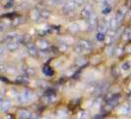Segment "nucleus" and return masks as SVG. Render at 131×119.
Segmentation results:
<instances>
[{
	"instance_id": "ddd939ff",
	"label": "nucleus",
	"mask_w": 131,
	"mask_h": 119,
	"mask_svg": "<svg viewBox=\"0 0 131 119\" xmlns=\"http://www.w3.org/2000/svg\"><path fill=\"white\" fill-rule=\"evenodd\" d=\"M55 115L58 119H66L68 118V115H69V112L66 108H59L56 110L55 112Z\"/></svg>"
},
{
	"instance_id": "dca6fc26",
	"label": "nucleus",
	"mask_w": 131,
	"mask_h": 119,
	"mask_svg": "<svg viewBox=\"0 0 131 119\" xmlns=\"http://www.w3.org/2000/svg\"><path fill=\"white\" fill-rule=\"evenodd\" d=\"M23 73L28 78H32L34 75H36V71L34 70L33 67H31V66H25L23 69Z\"/></svg>"
},
{
	"instance_id": "9b49d317",
	"label": "nucleus",
	"mask_w": 131,
	"mask_h": 119,
	"mask_svg": "<svg viewBox=\"0 0 131 119\" xmlns=\"http://www.w3.org/2000/svg\"><path fill=\"white\" fill-rule=\"evenodd\" d=\"M126 11H127V9H126V7H120L119 9L117 10V12L115 14V19L117 20L118 23H120L123 18L125 17V15H126Z\"/></svg>"
},
{
	"instance_id": "7c9ffc66",
	"label": "nucleus",
	"mask_w": 131,
	"mask_h": 119,
	"mask_svg": "<svg viewBox=\"0 0 131 119\" xmlns=\"http://www.w3.org/2000/svg\"><path fill=\"white\" fill-rule=\"evenodd\" d=\"M123 51H125V50H123L121 47H119V48H117V49H115V53H114V54H115L117 57H119L121 54L123 53Z\"/></svg>"
},
{
	"instance_id": "f03ea898",
	"label": "nucleus",
	"mask_w": 131,
	"mask_h": 119,
	"mask_svg": "<svg viewBox=\"0 0 131 119\" xmlns=\"http://www.w3.org/2000/svg\"><path fill=\"white\" fill-rule=\"evenodd\" d=\"M94 49V44L89 40H80L75 47V52L78 54L81 53H87L90 52Z\"/></svg>"
},
{
	"instance_id": "a878e982",
	"label": "nucleus",
	"mask_w": 131,
	"mask_h": 119,
	"mask_svg": "<svg viewBox=\"0 0 131 119\" xmlns=\"http://www.w3.org/2000/svg\"><path fill=\"white\" fill-rule=\"evenodd\" d=\"M87 64V60L84 59V58H78L76 60V65L78 66H82Z\"/></svg>"
},
{
	"instance_id": "6e6552de",
	"label": "nucleus",
	"mask_w": 131,
	"mask_h": 119,
	"mask_svg": "<svg viewBox=\"0 0 131 119\" xmlns=\"http://www.w3.org/2000/svg\"><path fill=\"white\" fill-rule=\"evenodd\" d=\"M117 113L120 115H128L131 113V105L129 103H125L121 105L117 110Z\"/></svg>"
},
{
	"instance_id": "c9c22d12",
	"label": "nucleus",
	"mask_w": 131,
	"mask_h": 119,
	"mask_svg": "<svg viewBox=\"0 0 131 119\" xmlns=\"http://www.w3.org/2000/svg\"><path fill=\"white\" fill-rule=\"evenodd\" d=\"M128 88H129V90L131 91V81H130V83H129V86H128Z\"/></svg>"
},
{
	"instance_id": "20e7f679",
	"label": "nucleus",
	"mask_w": 131,
	"mask_h": 119,
	"mask_svg": "<svg viewBox=\"0 0 131 119\" xmlns=\"http://www.w3.org/2000/svg\"><path fill=\"white\" fill-rule=\"evenodd\" d=\"M20 36L18 32H9L8 34H6L3 38V42L6 44L9 42H13V41H19Z\"/></svg>"
},
{
	"instance_id": "f3484780",
	"label": "nucleus",
	"mask_w": 131,
	"mask_h": 119,
	"mask_svg": "<svg viewBox=\"0 0 131 119\" xmlns=\"http://www.w3.org/2000/svg\"><path fill=\"white\" fill-rule=\"evenodd\" d=\"M28 76H26L25 74H21V75H17L16 79H15V81L17 83H28Z\"/></svg>"
},
{
	"instance_id": "6ab92c4d",
	"label": "nucleus",
	"mask_w": 131,
	"mask_h": 119,
	"mask_svg": "<svg viewBox=\"0 0 131 119\" xmlns=\"http://www.w3.org/2000/svg\"><path fill=\"white\" fill-rule=\"evenodd\" d=\"M30 16H31V19H32V20H34V21H37V20L40 17V14H39V10L34 9V10H32V12H31V14H30Z\"/></svg>"
},
{
	"instance_id": "c85d7f7f",
	"label": "nucleus",
	"mask_w": 131,
	"mask_h": 119,
	"mask_svg": "<svg viewBox=\"0 0 131 119\" xmlns=\"http://www.w3.org/2000/svg\"><path fill=\"white\" fill-rule=\"evenodd\" d=\"M67 49H68V45L65 44L64 42L61 43V44H59V50H60L61 52H64V51H66Z\"/></svg>"
},
{
	"instance_id": "7ed1b4c3",
	"label": "nucleus",
	"mask_w": 131,
	"mask_h": 119,
	"mask_svg": "<svg viewBox=\"0 0 131 119\" xmlns=\"http://www.w3.org/2000/svg\"><path fill=\"white\" fill-rule=\"evenodd\" d=\"M68 28L72 32H78V31H81L85 28H88V26H87V22L80 21V22H73L71 24H69Z\"/></svg>"
},
{
	"instance_id": "b1692460",
	"label": "nucleus",
	"mask_w": 131,
	"mask_h": 119,
	"mask_svg": "<svg viewBox=\"0 0 131 119\" xmlns=\"http://www.w3.org/2000/svg\"><path fill=\"white\" fill-rule=\"evenodd\" d=\"M42 73H45L46 76H52L53 71H52V69L49 67V66H45L43 70H42Z\"/></svg>"
},
{
	"instance_id": "393cba45",
	"label": "nucleus",
	"mask_w": 131,
	"mask_h": 119,
	"mask_svg": "<svg viewBox=\"0 0 131 119\" xmlns=\"http://www.w3.org/2000/svg\"><path fill=\"white\" fill-rule=\"evenodd\" d=\"M45 99L47 103H52L54 101H56V96L54 94H47L45 97Z\"/></svg>"
},
{
	"instance_id": "f704fd0d",
	"label": "nucleus",
	"mask_w": 131,
	"mask_h": 119,
	"mask_svg": "<svg viewBox=\"0 0 131 119\" xmlns=\"http://www.w3.org/2000/svg\"><path fill=\"white\" fill-rule=\"evenodd\" d=\"M30 119H39V117L37 114H32V116L30 117Z\"/></svg>"
},
{
	"instance_id": "4be33fe9",
	"label": "nucleus",
	"mask_w": 131,
	"mask_h": 119,
	"mask_svg": "<svg viewBox=\"0 0 131 119\" xmlns=\"http://www.w3.org/2000/svg\"><path fill=\"white\" fill-rule=\"evenodd\" d=\"M39 14H40V17L43 18V19H47L50 17V12L46 9H41V10H39Z\"/></svg>"
},
{
	"instance_id": "f257e3e1",
	"label": "nucleus",
	"mask_w": 131,
	"mask_h": 119,
	"mask_svg": "<svg viewBox=\"0 0 131 119\" xmlns=\"http://www.w3.org/2000/svg\"><path fill=\"white\" fill-rule=\"evenodd\" d=\"M36 98V95L34 94V92H32L29 89H23L22 91H20L17 95H16V99L17 102L20 104H28L33 102Z\"/></svg>"
},
{
	"instance_id": "bb28decb",
	"label": "nucleus",
	"mask_w": 131,
	"mask_h": 119,
	"mask_svg": "<svg viewBox=\"0 0 131 119\" xmlns=\"http://www.w3.org/2000/svg\"><path fill=\"white\" fill-rule=\"evenodd\" d=\"M114 53H115V49H114V47L112 46V45L108 46V48L106 49V55L110 57V56H112Z\"/></svg>"
},
{
	"instance_id": "1a4fd4ad",
	"label": "nucleus",
	"mask_w": 131,
	"mask_h": 119,
	"mask_svg": "<svg viewBox=\"0 0 131 119\" xmlns=\"http://www.w3.org/2000/svg\"><path fill=\"white\" fill-rule=\"evenodd\" d=\"M17 116L19 119H30V117L32 116V112L28 109H19L17 112Z\"/></svg>"
},
{
	"instance_id": "e433bc0d",
	"label": "nucleus",
	"mask_w": 131,
	"mask_h": 119,
	"mask_svg": "<svg viewBox=\"0 0 131 119\" xmlns=\"http://www.w3.org/2000/svg\"><path fill=\"white\" fill-rule=\"evenodd\" d=\"M41 119H47V118H46V117H43V118H41Z\"/></svg>"
},
{
	"instance_id": "2eb2a0df",
	"label": "nucleus",
	"mask_w": 131,
	"mask_h": 119,
	"mask_svg": "<svg viewBox=\"0 0 131 119\" xmlns=\"http://www.w3.org/2000/svg\"><path fill=\"white\" fill-rule=\"evenodd\" d=\"M20 45H21V42H20V40H19V41H13V42L6 43L5 46L7 47V50H8V51H15V50H17V49L19 48Z\"/></svg>"
},
{
	"instance_id": "f8f14e48",
	"label": "nucleus",
	"mask_w": 131,
	"mask_h": 119,
	"mask_svg": "<svg viewBox=\"0 0 131 119\" xmlns=\"http://www.w3.org/2000/svg\"><path fill=\"white\" fill-rule=\"evenodd\" d=\"M36 45L38 46V48H39L40 51H46L49 48V42L45 39H39L38 40V42H37Z\"/></svg>"
},
{
	"instance_id": "72a5a7b5",
	"label": "nucleus",
	"mask_w": 131,
	"mask_h": 119,
	"mask_svg": "<svg viewBox=\"0 0 131 119\" xmlns=\"http://www.w3.org/2000/svg\"><path fill=\"white\" fill-rule=\"evenodd\" d=\"M125 52H126V53H131V44H129L128 46H126V48H125Z\"/></svg>"
},
{
	"instance_id": "a211bd4d",
	"label": "nucleus",
	"mask_w": 131,
	"mask_h": 119,
	"mask_svg": "<svg viewBox=\"0 0 131 119\" xmlns=\"http://www.w3.org/2000/svg\"><path fill=\"white\" fill-rule=\"evenodd\" d=\"M120 69L123 71V72H129L131 70V63L129 61H126V62H123L120 66Z\"/></svg>"
},
{
	"instance_id": "5701e85b",
	"label": "nucleus",
	"mask_w": 131,
	"mask_h": 119,
	"mask_svg": "<svg viewBox=\"0 0 131 119\" xmlns=\"http://www.w3.org/2000/svg\"><path fill=\"white\" fill-rule=\"evenodd\" d=\"M96 39H97V41H99V42H104V41L106 39L105 33L99 31L98 33H97V36H96Z\"/></svg>"
},
{
	"instance_id": "423d86ee",
	"label": "nucleus",
	"mask_w": 131,
	"mask_h": 119,
	"mask_svg": "<svg viewBox=\"0 0 131 119\" xmlns=\"http://www.w3.org/2000/svg\"><path fill=\"white\" fill-rule=\"evenodd\" d=\"M86 22H87V26L89 28V30H94L98 27V18L95 15H92L89 19L86 20Z\"/></svg>"
},
{
	"instance_id": "412c9836",
	"label": "nucleus",
	"mask_w": 131,
	"mask_h": 119,
	"mask_svg": "<svg viewBox=\"0 0 131 119\" xmlns=\"http://www.w3.org/2000/svg\"><path fill=\"white\" fill-rule=\"evenodd\" d=\"M118 24H119V23L117 22V20L115 19V18H113V19H112L110 21V29L116 31V29H117V27H118Z\"/></svg>"
},
{
	"instance_id": "aec40b11",
	"label": "nucleus",
	"mask_w": 131,
	"mask_h": 119,
	"mask_svg": "<svg viewBox=\"0 0 131 119\" xmlns=\"http://www.w3.org/2000/svg\"><path fill=\"white\" fill-rule=\"evenodd\" d=\"M122 39L123 41H129L131 40V29H126L122 34Z\"/></svg>"
},
{
	"instance_id": "0eeeda50",
	"label": "nucleus",
	"mask_w": 131,
	"mask_h": 119,
	"mask_svg": "<svg viewBox=\"0 0 131 119\" xmlns=\"http://www.w3.org/2000/svg\"><path fill=\"white\" fill-rule=\"evenodd\" d=\"M76 6L77 5L75 4L74 1H67L65 4L63 5V7H62V11L64 13H70V12H73L75 10Z\"/></svg>"
},
{
	"instance_id": "c756f323",
	"label": "nucleus",
	"mask_w": 131,
	"mask_h": 119,
	"mask_svg": "<svg viewBox=\"0 0 131 119\" xmlns=\"http://www.w3.org/2000/svg\"><path fill=\"white\" fill-rule=\"evenodd\" d=\"M111 10H112V7L106 4V5L103 8V13H104V14H108L110 12H111Z\"/></svg>"
},
{
	"instance_id": "39448f33",
	"label": "nucleus",
	"mask_w": 131,
	"mask_h": 119,
	"mask_svg": "<svg viewBox=\"0 0 131 119\" xmlns=\"http://www.w3.org/2000/svg\"><path fill=\"white\" fill-rule=\"evenodd\" d=\"M38 46L33 43H28L27 44V52L29 55H31L32 57H37L39 55V51H38Z\"/></svg>"
},
{
	"instance_id": "4468645a",
	"label": "nucleus",
	"mask_w": 131,
	"mask_h": 119,
	"mask_svg": "<svg viewBox=\"0 0 131 119\" xmlns=\"http://www.w3.org/2000/svg\"><path fill=\"white\" fill-rule=\"evenodd\" d=\"M92 15H93V11L90 6H85L82 9V11H81V16L86 20L89 19Z\"/></svg>"
},
{
	"instance_id": "473e14b6",
	"label": "nucleus",
	"mask_w": 131,
	"mask_h": 119,
	"mask_svg": "<svg viewBox=\"0 0 131 119\" xmlns=\"http://www.w3.org/2000/svg\"><path fill=\"white\" fill-rule=\"evenodd\" d=\"M74 2H75V4L77 5V6H79V5H83L84 3H85L86 0H73Z\"/></svg>"
},
{
	"instance_id": "9d476101",
	"label": "nucleus",
	"mask_w": 131,
	"mask_h": 119,
	"mask_svg": "<svg viewBox=\"0 0 131 119\" xmlns=\"http://www.w3.org/2000/svg\"><path fill=\"white\" fill-rule=\"evenodd\" d=\"M11 106H12V102L10 99H1V103H0L1 111L6 112L11 108Z\"/></svg>"
},
{
	"instance_id": "cd10ccee",
	"label": "nucleus",
	"mask_w": 131,
	"mask_h": 119,
	"mask_svg": "<svg viewBox=\"0 0 131 119\" xmlns=\"http://www.w3.org/2000/svg\"><path fill=\"white\" fill-rule=\"evenodd\" d=\"M88 118V112L87 111H80L78 113V119H87Z\"/></svg>"
},
{
	"instance_id": "4c0bfd02",
	"label": "nucleus",
	"mask_w": 131,
	"mask_h": 119,
	"mask_svg": "<svg viewBox=\"0 0 131 119\" xmlns=\"http://www.w3.org/2000/svg\"><path fill=\"white\" fill-rule=\"evenodd\" d=\"M100 1H104V0H100Z\"/></svg>"
},
{
	"instance_id": "2f4dec72",
	"label": "nucleus",
	"mask_w": 131,
	"mask_h": 119,
	"mask_svg": "<svg viewBox=\"0 0 131 119\" xmlns=\"http://www.w3.org/2000/svg\"><path fill=\"white\" fill-rule=\"evenodd\" d=\"M6 51H8V50H7V47L4 46V45H2L1 48H0V55H1V56H3L4 54L6 53Z\"/></svg>"
},
{
	"instance_id": "58836bf2",
	"label": "nucleus",
	"mask_w": 131,
	"mask_h": 119,
	"mask_svg": "<svg viewBox=\"0 0 131 119\" xmlns=\"http://www.w3.org/2000/svg\"><path fill=\"white\" fill-rule=\"evenodd\" d=\"M130 105H131V103H130Z\"/></svg>"
}]
</instances>
